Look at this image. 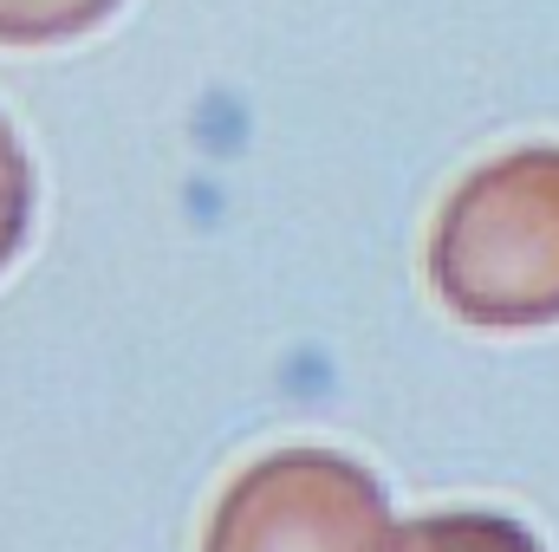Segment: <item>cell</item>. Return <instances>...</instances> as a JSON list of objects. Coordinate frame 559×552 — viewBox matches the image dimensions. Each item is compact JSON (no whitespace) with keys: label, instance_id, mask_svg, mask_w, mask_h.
I'll return each instance as SVG.
<instances>
[{"label":"cell","instance_id":"obj_1","mask_svg":"<svg viewBox=\"0 0 559 552\" xmlns=\"http://www.w3.org/2000/svg\"><path fill=\"white\" fill-rule=\"evenodd\" d=\"M436 299L488 332L559 319V149L527 143L481 163L436 215Z\"/></svg>","mask_w":559,"mask_h":552},{"label":"cell","instance_id":"obj_2","mask_svg":"<svg viewBox=\"0 0 559 552\" xmlns=\"http://www.w3.org/2000/svg\"><path fill=\"white\" fill-rule=\"evenodd\" d=\"M202 552H397V520L352 455L274 448L228 481Z\"/></svg>","mask_w":559,"mask_h":552},{"label":"cell","instance_id":"obj_3","mask_svg":"<svg viewBox=\"0 0 559 552\" xmlns=\"http://www.w3.org/2000/svg\"><path fill=\"white\" fill-rule=\"evenodd\" d=\"M397 552H540V540L508 514H423L397 527Z\"/></svg>","mask_w":559,"mask_h":552},{"label":"cell","instance_id":"obj_4","mask_svg":"<svg viewBox=\"0 0 559 552\" xmlns=\"http://www.w3.org/2000/svg\"><path fill=\"white\" fill-rule=\"evenodd\" d=\"M124 0H0V46H66Z\"/></svg>","mask_w":559,"mask_h":552},{"label":"cell","instance_id":"obj_5","mask_svg":"<svg viewBox=\"0 0 559 552\" xmlns=\"http://www.w3.org/2000/svg\"><path fill=\"white\" fill-rule=\"evenodd\" d=\"M26 228H33V163L13 137V124L0 118V274L26 248Z\"/></svg>","mask_w":559,"mask_h":552}]
</instances>
